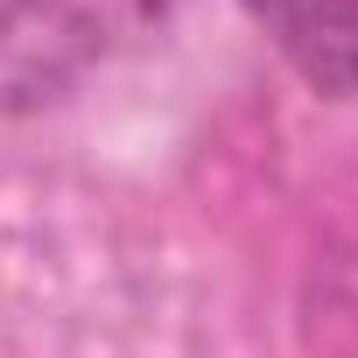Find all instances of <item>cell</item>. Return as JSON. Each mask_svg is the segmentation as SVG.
I'll use <instances>...</instances> for the list:
<instances>
[{
	"mask_svg": "<svg viewBox=\"0 0 358 358\" xmlns=\"http://www.w3.org/2000/svg\"><path fill=\"white\" fill-rule=\"evenodd\" d=\"M246 15L316 92H358V0H246Z\"/></svg>",
	"mask_w": 358,
	"mask_h": 358,
	"instance_id": "6da1fadb",
	"label": "cell"
}]
</instances>
